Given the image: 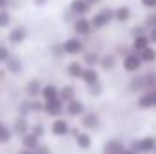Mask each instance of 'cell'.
<instances>
[{"mask_svg": "<svg viewBox=\"0 0 156 154\" xmlns=\"http://www.w3.org/2000/svg\"><path fill=\"white\" fill-rule=\"evenodd\" d=\"M89 18H91V24H93L94 33H96V31H102V29L109 27V26H111V22H115V9H113V7L104 5V7H100L98 11L91 13V16H89Z\"/></svg>", "mask_w": 156, "mask_h": 154, "instance_id": "obj_1", "label": "cell"}, {"mask_svg": "<svg viewBox=\"0 0 156 154\" xmlns=\"http://www.w3.org/2000/svg\"><path fill=\"white\" fill-rule=\"evenodd\" d=\"M127 147H131L138 154H153L156 151V136L147 134V136H142V138H133Z\"/></svg>", "mask_w": 156, "mask_h": 154, "instance_id": "obj_2", "label": "cell"}, {"mask_svg": "<svg viewBox=\"0 0 156 154\" xmlns=\"http://www.w3.org/2000/svg\"><path fill=\"white\" fill-rule=\"evenodd\" d=\"M120 64H122L123 73H127V75L140 73L142 67H144V62H142V58H140V54L136 51H129L125 56H122L120 58Z\"/></svg>", "mask_w": 156, "mask_h": 154, "instance_id": "obj_3", "label": "cell"}, {"mask_svg": "<svg viewBox=\"0 0 156 154\" xmlns=\"http://www.w3.org/2000/svg\"><path fill=\"white\" fill-rule=\"evenodd\" d=\"M64 45V51H66V56H80L87 45H85V38L82 37H76V35H69L67 38L62 42Z\"/></svg>", "mask_w": 156, "mask_h": 154, "instance_id": "obj_4", "label": "cell"}, {"mask_svg": "<svg viewBox=\"0 0 156 154\" xmlns=\"http://www.w3.org/2000/svg\"><path fill=\"white\" fill-rule=\"evenodd\" d=\"M78 121H80V127L83 131H89V132H96L102 129V118L96 111H85L78 118Z\"/></svg>", "mask_w": 156, "mask_h": 154, "instance_id": "obj_5", "label": "cell"}, {"mask_svg": "<svg viewBox=\"0 0 156 154\" xmlns=\"http://www.w3.org/2000/svg\"><path fill=\"white\" fill-rule=\"evenodd\" d=\"M71 29H73V35L82 37V38H89L94 29H93V24H91V18L89 16H76L75 22L71 24Z\"/></svg>", "mask_w": 156, "mask_h": 154, "instance_id": "obj_6", "label": "cell"}, {"mask_svg": "<svg viewBox=\"0 0 156 154\" xmlns=\"http://www.w3.org/2000/svg\"><path fill=\"white\" fill-rule=\"evenodd\" d=\"M27 38H29V29L26 26H13V27H9L7 37H5L7 45H22Z\"/></svg>", "mask_w": 156, "mask_h": 154, "instance_id": "obj_7", "label": "cell"}, {"mask_svg": "<svg viewBox=\"0 0 156 154\" xmlns=\"http://www.w3.org/2000/svg\"><path fill=\"white\" fill-rule=\"evenodd\" d=\"M136 107L140 111H151L156 109V89H147L138 94L136 98Z\"/></svg>", "mask_w": 156, "mask_h": 154, "instance_id": "obj_8", "label": "cell"}, {"mask_svg": "<svg viewBox=\"0 0 156 154\" xmlns=\"http://www.w3.org/2000/svg\"><path fill=\"white\" fill-rule=\"evenodd\" d=\"M69 127H71L69 118H62V116L60 118H53V121L49 125V132L55 138H66L69 134Z\"/></svg>", "mask_w": 156, "mask_h": 154, "instance_id": "obj_9", "label": "cell"}, {"mask_svg": "<svg viewBox=\"0 0 156 154\" xmlns=\"http://www.w3.org/2000/svg\"><path fill=\"white\" fill-rule=\"evenodd\" d=\"M64 109H66V103L60 98L44 102V114L49 116V118H60V116H64Z\"/></svg>", "mask_w": 156, "mask_h": 154, "instance_id": "obj_10", "label": "cell"}, {"mask_svg": "<svg viewBox=\"0 0 156 154\" xmlns=\"http://www.w3.org/2000/svg\"><path fill=\"white\" fill-rule=\"evenodd\" d=\"M87 111V107H85V102L83 100H80V98H75V100H71V102H67L66 103V109H64V114L67 116V118H80V116L83 114Z\"/></svg>", "mask_w": 156, "mask_h": 154, "instance_id": "obj_11", "label": "cell"}, {"mask_svg": "<svg viewBox=\"0 0 156 154\" xmlns=\"http://www.w3.org/2000/svg\"><path fill=\"white\" fill-rule=\"evenodd\" d=\"M11 129H13V134H15V136L22 138L24 134L29 132V129H31V121H29L27 116L16 114L15 118H13V121H11Z\"/></svg>", "mask_w": 156, "mask_h": 154, "instance_id": "obj_12", "label": "cell"}, {"mask_svg": "<svg viewBox=\"0 0 156 154\" xmlns=\"http://www.w3.org/2000/svg\"><path fill=\"white\" fill-rule=\"evenodd\" d=\"M125 89H127L129 94H140V93L147 91V87H145V80H144V73H134L133 76L129 78Z\"/></svg>", "mask_w": 156, "mask_h": 154, "instance_id": "obj_13", "label": "cell"}, {"mask_svg": "<svg viewBox=\"0 0 156 154\" xmlns=\"http://www.w3.org/2000/svg\"><path fill=\"white\" fill-rule=\"evenodd\" d=\"M120 64V58H118L115 53H104L100 54V62H98V69L104 71V73H111L115 71Z\"/></svg>", "mask_w": 156, "mask_h": 154, "instance_id": "obj_14", "label": "cell"}, {"mask_svg": "<svg viewBox=\"0 0 156 154\" xmlns=\"http://www.w3.org/2000/svg\"><path fill=\"white\" fill-rule=\"evenodd\" d=\"M67 7L75 13V16H91L93 13V4L87 0H69Z\"/></svg>", "mask_w": 156, "mask_h": 154, "instance_id": "obj_15", "label": "cell"}, {"mask_svg": "<svg viewBox=\"0 0 156 154\" xmlns=\"http://www.w3.org/2000/svg\"><path fill=\"white\" fill-rule=\"evenodd\" d=\"M42 87H44V82L40 78H29L26 82V85H24V96H27V98H40Z\"/></svg>", "mask_w": 156, "mask_h": 154, "instance_id": "obj_16", "label": "cell"}, {"mask_svg": "<svg viewBox=\"0 0 156 154\" xmlns=\"http://www.w3.org/2000/svg\"><path fill=\"white\" fill-rule=\"evenodd\" d=\"M4 69H5L7 75H11V76H20V75L24 73V62H22L20 56L11 54V58L4 64Z\"/></svg>", "mask_w": 156, "mask_h": 154, "instance_id": "obj_17", "label": "cell"}, {"mask_svg": "<svg viewBox=\"0 0 156 154\" xmlns=\"http://www.w3.org/2000/svg\"><path fill=\"white\" fill-rule=\"evenodd\" d=\"M125 147L127 145H125L123 140H120V138H109L102 145V154H120Z\"/></svg>", "mask_w": 156, "mask_h": 154, "instance_id": "obj_18", "label": "cell"}, {"mask_svg": "<svg viewBox=\"0 0 156 154\" xmlns=\"http://www.w3.org/2000/svg\"><path fill=\"white\" fill-rule=\"evenodd\" d=\"M83 62L82 60H69L67 65H66V76L71 78V80H80L82 73H83Z\"/></svg>", "mask_w": 156, "mask_h": 154, "instance_id": "obj_19", "label": "cell"}, {"mask_svg": "<svg viewBox=\"0 0 156 154\" xmlns=\"http://www.w3.org/2000/svg\"><path fill=\"white\" fill-rule=\"evenodd\" d=\"M80 80L83 82V85H85V87L94 85L96 82H100V69H98V67H87V65H85Z\"/></svg>", "mask_w": 156, "mask_h": 154, "instance_id": "obj_20", "label": "cell"}, {"mask_svg": "<svg viewBox=\"0 0 156 154\" xmlns=\"http://www.w3.org/2000/svg\"><path fill=\"white\" fill-rule=\"evenodd\" d=\"M75 145H76L78 151H85V152L91 151L93 149V136H91V132L89 131H82L75 138Z\"/></svg>", "mask_w": 156, "mask_h": 154, "instance_id": "obj_21", "label": "cell"}, {"mask_svg": "<svg viewBox=\"0 0 156 154\" xmlns=\"http://www.w3.org/2000/svg\"><path fill=\"white\" fill-rule=\"evenodd\" d=\"M133 18V9L127 4H120L115 7V22L118 24H127Z\"/></svg>", "mask_w": 156, "mask_h": 154, "instance_id": "obj_22", "label": "cell"}, {"mask_svg": "<svg viewBox=\"0 0 156 154\" xmlns=\"http://www.w3.org/2000/svg\"><path fill=\"white\" fill-rule=\"evenodd\" d=\"M82 62H83V65H87V67H98L100 53L94 51V49H85V51L82 53Z\"/></svg>", "mask_w": 156, "mask_h": 154, "instance_id": "obj_23", "label": "cell"}, {"mask_svg": "<svg viewBox=\"0 0 156 154\" xmlns=\"http://www.w3.org/2000/svg\"><path fill=\"white\" fill-rule=\"evenodd\" d=\"M58 93H60V87H58L56 83H44L42 93H40V98H42L44 102L55 100V98H58Z\"/></svg>", "mask_w": 156, "mask_h": 154, "instance_id": "obj_24", "label": "cell"}, {"mask_svg": "<svg viewBox=\"0 0 156 154\" xmlns=\"http://www.w3.org/2000/svg\"><path fill=\"white\" fill-rule=\"evenodd\" d=\"M58 98H60L64 103L75 100V98H76V87H75L73 83H66V85H62V87H60V93H58Z\"/></svg>", "mask_w": 156, "mask_h": 154, "instance_id": "obj_25", "label": "cell"}, {"mask_svg": "<svg viewBox=\"0 0 156 154\" xmlns=\"http://www.w3.org/2000/svg\"><path fill=\"white\" fill-rule=\"evenodd\" d=\"M149 45H153V44H151V40H149V35H147V33H145V35H138V37H134V38L131 40V49L136 51V53L144 51V49L149 47Z\"/></svg>", "mask_w": 156, "mask_h": 154, "instance_id": "obj_26", "label": "cell"}, {"mask_svg": "<svg viewBox=\"0 0 156 154\" xmlns=\"http://www.w3.org/2000/svg\"><path fill=\"white\" fill-rule=\"evenodd\" d=\"M13 129L4 120H0V145H9L13 142Z\"/></svg>", "mask_w": 156, "mask_h": 154, "instance_id": "obj_27", "label": "cell"}, {"mask_svg": "<svg viewBox=\"0 0 156 154\" xmlns=\"http://www.w3.org/2000/svg\"><path fill=\"white\" fill-rule=\"evenodd\" d=\"M40 143H42V140L37 138L33 132H27V134H24V136L20 138V145H22V149H31V151H35Z\"/></svg>", "mask_w": 156, "mask_h": 154, "instance_id": "obj_28", "label": "cell"}, {"mask_svg": "<svg viewBox=\"0 0 156 154\" xmlns=\"http://www.w3.org/2000/svg\"><path fill=\"white\" fill-rule=\"evenodd\" d=\"M16 114H22V116H33V111H31V98L24 96L18 103H16Z\"/></svg>", "mask_w": 156, "mask_h": 154, "instance_id": "obj_29", "label": "cell"}, {"mask_svg": "<svg viewBox=\"0 0 156 154\" xmlns=\"http://www.w3.org/2000/svg\"><path fill=\"white\" fill-rule=\"evenodd\" d=\"M138 54H140L142 62H144V64H147V65H153V64L156 62V49L153 47V45L145 47V49H144V51H140Z\"/></svg>", "mask_w": 156, "mask_h": 154, "instance_id": "obj_30", "label": "cell"}, {"mask_svg": "<svg viewBox=\"0 0 156 154\" xmlns=\"http://www.w3.org/2000/svg\"><path fill=\"white\" fill-rule=\"evenodd\" d=\"M49 54H51L55 60H62V58H66V51H64L62 42H53V44L49 45Z\"/></svg>", "mask_w": 156, "mask_h": 154, "instance_id": "obj_31", "label": "cell"}, {"mask_svg": "<svg viewBox=\"0 0 156 154\" xmlns=\"http://www.w3.org/2000/svg\"><path fill=\"white\" fill-rule=\"evenodd\" d=\"M13 22V13L9 9H0V29H9Z\"/></svg>", "mask_w": 156, "mask_h": 154, "instance_id": "obj_32", "label": "cell"}, {"mask_svg": "<svg viewBox=\"0 0 156 154\" xmlns=\"http://www.w3.org/2000/svg\"><path fill=\"white\" fill-rule=\"evenodd\" d=\"M29 132H33V134H35L37 138H40V140H44V136L47 134V127H45L42 121H35V123H31Z\"/></svg>", "mask_w": 156, "mask_h": 154, "instance_id": "obj_33", "label": "cell"}, {"mask_svg": "<svg viewBox=\"0 0 156 154\" xmlns=\"http://www.w3.org/2000/svg\"><path fill=\"white\" fill-rule=\"evenodd\" d=\"M87 94H89L91 98H100V96L104 94V83H102V80L96 82L94 85H89V87H87Z\"/></svg>", "mask_w": 156, "mask_h": 154, "instance_id": "obj_34", "label": "cell"}, {"mask_svg": "<svg viewBox=\"0 0 156 154\" xmlns=\"http://www.w3.org/2000/svg\"><path fill=\"white\" fill-rule=\"evenodd\" d=\"M144 80H145V87L147 89H156V69H149L144 73Z\"/></svg>", "mask_w": 156, "mask_h": 154, "instance_id": "obj_35", "label": "cell"}, {"mask_svg": "<svg viewBox=\"0 0 156 154\" xmlns=\"http://www.w3.org/2000/svg\"><path fill=\"white\" fill-rule=\"evenodd\" d=\"M142 24H144V27H145L147 31L153 29V27H156V11H149V13L144 16Z\"/></svg>", "mask_w": 156, "mask_h": 154, "instance_id": "obj_36", "label": "cell"}, {"mask_svg": "<svg viewBox=\"0 0 156 154\" xmlns=\"http://www.w3.org/2000/svg\"><path fill=\"white\" fill-rule=\"evenodd\" d=\"M31 111L35 116L44 114V100L42 98H31Z\"/></svg>", "mask_w": 156, "mask_h": 154, "instance_id": "obj_37", "label": "cell"}, {"mask_svg": "<svg viewBox=\"0 0 156 154\" xmlns=\"http://www.w3.org/2000/svg\"><path fill=\"white\" fill-rule=\"evenodd\" d=\"M11 49H9V45L7 44H0V65H4L9 58H11Z\"/></svg>", "mask_w": 156, "mask_h": 154, "instance_id": "obj_38", "label": "cell"}, {"mask_svg": "<svg viewBox=\"0 0 156 154\" xmlns=\"http://www.w3.org/2000/svg\"><path fill=\"white\" fill-rule=\"evenodd\" d=\"M129 51H133V49H131V44H118L116 49H115L113 53L116 54L118 58H122V56H125V54H127Z\"/></svg>", "mask_w": 156, "mask_h": 154, "instance_id": "obj_39", "label": "cell"}, {"mask_svg": "<svg viewBox=\"0 0 156 154\" xmlns=\"http://www.w3.org/2000/svg\"><path fill=\"white\" fill-rule=\"evenodd\" d=\"M75 18H76V16H75V13H73L69 7H66V9L62 11V22H64V24H69V26H71V24L75 22Z\"/></svg>", "mask_w": 156, "mask_h": 154, "instance_id": "obj_40", "label": "cell"}, {"mask_svg": "<svg viewBox=\"0 0 156 154\" xmlns=\"http://www.w3.org/2000/svg\"><path fill=\"white\" fill-rule=\"evenodd\" d=\"M145 33H147V29L144 27V24H138V26H133L131 27V38H134L138 35H145Z\"/></svg>", "mask_w": 156, "mask_h": 154, "instance_id": "obj_41", "label": "cell"}, {"mask_svg": "<svg viewBox=\"0 0 156 154\" xmlns=\"http://www.w3.org/2000/svg\"><path fill=\"white\" fill-rule=\"evenodd\" d=\"M140 5L147 11H156V0H140Z\"/></svg>", "mask_w": 156, "mask_h": 154, "instance_id": "obj_42", "label": "cell"}, {"mask_svg": "<svg viewBox=\"0 0 156 154\" xmlns=\"http://www.w3.org/2000/svg\"><path fill=\"white\" fill-rule=\"evenodd\" d=\"M82 131H83V129L80 127V123H78V125H73V123H71V127H69V134H67V136L75 140V138H76V136L80 134V132H82Z\"/></svg>", "mask_w": 156, "mask_h": 154, "instance_id": "obj_43", "label": "cell"}, {"mask_svg": "<svg viewBox=\"0 0 156 154\" xmlns=\"http://www.w3.org/2000/svg\"><path fill=\"white\" fill-rule=\"evenodd\" d=\"M35 154H53V151H51V147H49V145L40 143L38 147L35 149Z\"/></svg>", "mask_w": 156, "mask_h": 154, "instance_id": "obj_44", "label": "cell"}, {"mask_svg": "<svg viewBox=\"0 0 156 154\" xmlns=\"http://www.w3.org/2000/svg\"><path fill=\"white\" fill-rule=\"evenodd\" d=\"M147 35H149V40H151V44H153V45H156V27L149 29V31H147Z\"/></svg>", "mask_w": 156, "mask_h": 154, "instance_id": "obj_45", "label": "cell"}, {"mask_svg": "<svg viewBox=\"0 0 156 154\" xmlns=\"http://www.w3.org/2000/svg\"><path fill=\"white\" fill-rule=\"evenodd\" d=\"M31 2H33L35 7H45L49 4V0H31Z\"/></svg>", "mask_w": 156, "mask_h": 154, "instance_id": "obj_46", "label": "cell"}, {"mask_svg": "<svg viewBox=\"0 0 156 154\" xmlns=\"http://www.w3.org/2000/svg\"><path fill=\"white\" fill-rule=\"evenodd\" d=\"M0 9H9V0H0Z\"/></svg>", "mask_w": 156, "mask_h": 154, "instance_id": "obj_47", "label": "cell"}, {"mask_svg": "<svg viewBox=\"0 0 156 154\" xmlns=\"http://www.w3.org/2000/svg\"><path fill=\"white\" fill-rule=\"evenodd\" d=\"M120 154H138V152H136V151H133L131 147H125V149H123Z\"/></svg>", "mask_w": 156, "mask_h": 154, "instance_id": "obj_48", "label": "cell"}, {"mask_svg": "<svg viewBox=\"0 0 156 154\" xmlns=\"http://www.w3.org/2000/svg\"><path fill=\"white\" fill-rule=\"evenodd\" d=\"M5 76H7V71L2 67V69H0V82H4V80H5Z\"/></svg>", "mask_w": 156, "mask_h": 154, "instance_id": "obj_49", "label": "cell"}, {"mask_svg": "<svg viewBox=\"0 0 156 154\" xmlns=\"http://www.w3.org/2000/svg\"><path fill=\"white\" fill-rule=\"evenodd\" d=\"M18 154H35V151H31V149H20Z\"/></svg>", "mask_w": 156, "mask_h": 154, "instance_id": "obj_50", "label": "cell"}, {"mask_svg": "<svg viewBox=\"0 0 156 154\" xmlns=\"http://www.w3.org/2000/svg\"><path fill=\"white\" fill-rule=\"evenodd\" d=\"M87 2H89V4H93V5H94V4H100V2H102V0H87Z\"/></svg>", "mask_w": 156, "mask_h": 154, "instance_id": "obj_51", "label": "cell"}]
</instances>
